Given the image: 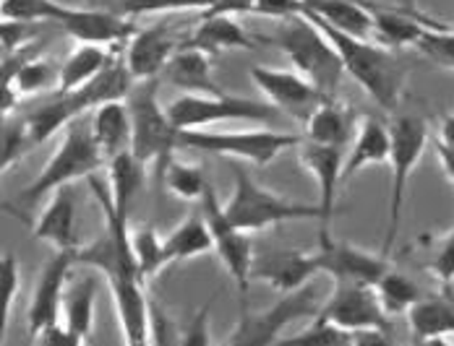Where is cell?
<instances>
[{
    "mask_svg": "<svg viewBox=\"0 0 454 346\" xmlns=\"http://www.w3.org/2000/svg\"><path fill=\"white\" fill-rule=\"evenodd\" d=\"M318 29L329 37L334 50L342 58L345 73L364 88L365 94L387 112H395L400 107L403 91H405V68L397 58V52L387 44H376L371 40H361L353 35H345L326 21H321L314 13H306Z\"/></svg>",
    "mask_w": 454,
    "mask_h": 346,
    "instance_id": "1",
    "label": "cell"
},
{
    "mask_svg": "<svg viewBox=\"0 0 454 346\" xmlns=\"http://www.w3.org/2000/svg\"><path fill=\"white\" fill-rule=\"evenodd\" d=\"M3 19H19L35 24L55 21L71 40H76L79 44H99V47L129 44V40L137 35L134 19L118 11L66 5L58 0H3Z\"/></svg>",
    "mask_w": 454,
    "mask_h": 346,
    "instance_id": "2",
    "label": "cell"
},
{
    "mask_svg": "<svg viewBox=\"0 0 454 346\" xmlns=\"http://www.w3.org/2000/svg\"><path fill=\"white\" fill-rule=\"evenodd\" d=\"M134 87H137V81H134L123 55H115V60L91 84L76 88L71 94H55V99H50L40 110H35L24 118L29 135H32V143L35 146L45 143L55 133H63L71 123H76L84 112L97 110L107 102H126Z\"/></svg>",
    "mask_w": 454,
    "mask_h": 346,
    "instance_id": "3",
    "label": "cell"
},
{
    "mask_svg": "<svg viewBox=\"0 0 454 346\" xmlns=\"http://www.w3.org/2000/svg\"><path fill=\"white\" fill-rule=\"evenodd\" d=\"M272 42L287 55L295 73H301L326 96L337 94L340 81L345 76L342 58L309 16L301 13L287 19Z\"/></svg>",
    "mask_w": 454,
    "mask_h": 346,
    "instance_id": "4",
    "label": "cell"
},
{
    "mask_svg": "<svg viewBox=\"0 0 454 346\" xmlns=\"http://www.w3.org/2000/svg\"><path fill=\"white\" fill-rule=\"evenodd\" d=\"M102 167H107V162L99 146L94 143L91 123H84L79 118L76 123H71L63 130V138L58 149L52 151V157L47 159L43 173L21 190V201L35 204L66 185H74L76 180H90L91 174H97Z\"/></svg>",
    "mask_w": 454,
    "mask_h": 346,
    "instance_id": "5",
    "label": "cell"
},
{
    "mask_svg": "<svg viewBox=\"0 0 454 346\" xmlns=\"http://www.w3.org/2000/svg\"><path fill=\"white\" fill-rule=\"evenodd\" d=\"M225 217L243 232H259L282 221L321 219V209L318 204L290 201L256 182L246 170L232 167V193L225 204Z\"/></svg>",
    "mask_w": 454,
    "mask_h": 346,
    "instance_id": "6",
    "label": "cell"
},
{
    "mask_svg": "<svg viewBox=\"0 0 454 346\" xmlns=\"http://www.w3.org/2000/svg\"><path fill=\"white\" fill-rule=\"evenodd\" d=\"M303 135L282 133L272 128L251 130H181L183 149L248 162L256 167H267L290 149H298Z\"/></svg>",
    "mask_w": 454,
    "mask_h": 346,
    "instance_id": "7",
    "label": "cell"
},
{
    "mask_svg": "<svg viewBox=\"0 0 454 346\" xmlns=\"http://www.w3.org/2000/svg\"><path fill=\"white\" fill-rule=\"evenodd\" d=\"M129 110L134 123V146L131 154L149 170L152 165L165 170L181 146V130L173 126L168 110L157 99V79L144 81L129 94Z\"/></svg>",
    "mask_w": 454,
    "mask_h": 346,
    "instance_id": "8",
    "label": "cell"
},
{
    "mask_svg": "<svg viewBox=\"0 0 454 346\" xmlns=\"http://www.w3.org/2000/svg\"><path fill=\"white\" fill-rule=\"evenodd\" d=\"M392 133V154H389V165H392V188H389V217H387V232H384V245L381 253L389 258L395 240L400 235V224H403V206H405V193H408V182L415 167L423 159V151L428 146V123L418 115H397L389 123Z\"/></svg>",
    "mask_w": 454,
    "mask_h": 346,
    "instance_id": "9",
    "label": "cell"
},
{
    "mask_svg": "<svg viewBox=\"0 0 454 346\" xmlns=\"http://www.w3.org/2000/svg\"><path fill=\"white\" fill-rule=\"evenodd\" d=\"M168 115L178 130H207L215 123H274L277 110L270 102L246 99L235 94L196 96L181 94L168 107Z\"/></svg>",
    "mask_w": 454,
    "mask_h": 346,
    "instance_id": "10",
    "label": "cell"
},
{
    "mask_svg": "<svg viewBox=\"0 0 454 346\" xmlns=\"http://www.w3.org/2000/svg\"><path fill=\"white\" fill-rule=\"evenodd\" d=\"M321 304H318V292L309 284L306 289L295 295H282L272 307L262 312H246L240 315L238 326L227 336L223 346H277L282 339V331L303 318H317Z\"/></svg>",
    "mask_w": 454,
    "mask_h": 346,
    "instance_id": "11",
    "label": "cell"
},
{
    "mask_svg": "<svg viewBox=\"0 0 454 346\" xmlns=\"http://www.w3.org/2000/svg\"><path fill=\"white\" fill-rule=\"evenodd\" d=\"M317 318H324L345 331H389L392 318L376 295V287L334 281L332 297L321 304Z\"/></svg>",
    "mask_w": 454,
    "mask_h": 346,
    "instance_id": "12",
    "label": "cell"
},
{
    "mask_svg": "<svg viewBox=\"0 0 454 346\" xmlns=\"http://www.w3.org/2000/svg\"><path fill=\"white\" fill-rule=\"evenodd\" d=\"M201 214L207 219L212 237H215V253L220 256L230 279L235 281L238 292L246 295L251 287V268H254V250L248 242V232L238 229L230 219L225 217V206L217 201L215 188L207 190L201 198Z\"/></svg>",
    "mask_w": 454,
    "mask_h": 346,
    "instance_id": "13",
    "label": "cell"
},
{
    "mask_svg": "<svg viewBox=\"0 0 454 346\" xmlns=\"http://www.w3.org/2000/svg\"><path fill=\"white\" fill-rule=\"evenodd\" d=\"M251 81L259 88L267 102L277 112L295 118L301 123H309V118L317 112L318 107L332 99L321 94L311 81H306L295 71H282V68H267V65H254L251 68Z\"/></svg>",
    "mask_w": 454,
    "mask_h": 346,
    "instance_id": "14",
    "label": "cell"
},
{
    "mask_svg": "<svg viewBox=\"0 0 454 346\" xmlns=\"http://www.w3.org/2000/svg\"><path fill=\"white\" fill-rule=\"evenodd\" d=\"M314 256L321 273L332 276V281H345V284L376 287L392 271V263L384 253H371L350 242H337L332 235L318 237Z\"/></svg>",
    "mask_w": 454,
    "mask_h": 346,
    "instance_id": "15",
    "label": "cell"
},
{
    "mask_svg": "<svg viewBox=\"0 0 454 346\" xmlns=\"http://www.w3.org/2000/svg\"><path fill=\"white\" fill-rule=\"evenodd\" d=\"M76 250H55L47 260L37 287L32 292V303L27 310V326L29 336L35 339L50 326H58L63 320V303L68 292V276L76 268Z\"/></svg>",
    "mask_w": 454,
    "mask_h": 346,
    "instance_id": "16",
    "label": "cell"
},
{
    "mask_svg": "<svg viewBox=\"0 0 454 346\" xmlns=\"http://www.w3.org/2000/svg\"><path fill=\"white\" fill-rule=\"evenodd\" d=\"M345 149L337 146H324L317 141L303 138L298 146V162L306 173L317 180L318 188V209H321V229L318 237H329V227H332V214H334V204H337V188L342 185V170H345Z\"/></svg>",
    "mask_w": 454,
    "mask_h": 346,
    "instance_id": "17",
    "label": "cell"
},
{
    "mask_svg": "<svg viewBox=\"0 0 454 346\" xmlns=\"http://www.w3.org/2000/svg\"><path fill=\"white\" fill-rule=\"evenodd\" d=\"M181 44L183 37L173 29L170 21H160L146 29H138L126 44V55H123L134 81L144 84V81H154L157 76H162V71L168 68L173 55L181 50Z\"/></svg>",
    "mask_w": 454,
    "mask_h": 346,
    "instance_id": "18",
    "label": "cell"
},
{
    "mask_svg": "<svg viewBox=\"0 0 454 346\" xmlns=\"http://www.w3.org/2000/svg\"><path fill=\"white\" fill-rule=\"evenodd\" d=\"M126 346H152V300L138 276L105 279Z\"/></svg>",
    "mask_w": 454,
    "mask_h": 346,
    "instance_id": "19",
    "label": "cell"
},
{
    "mask_svg": "<svg viewBox=\"0 0 454 346\" xmlns=\"http://www.w3.org/2000/svg\"><path fill=\"white\" fill-rule=\"evenodd\" d=\"M321 273L317 256L303 250H267L264 256H254L251 279L270 284L279 295H295L311 284V279Z\"/></svg>",
    "mask_w": 454,
    "mask_h": 346,
    "instance_id": "20",
    "label": "cell"
},
{
    "mask_svg": "<svg viewBox=\"0 0 454 346\" xmlns=\"http://www.w3.org/2000/svg\"><path fill=\"white\" fill-rule=\"evenodd\" d=\"M79 201L74 193V185H66L55 190L37 219L32 235L35 240L52 245V250H79Z\"/></svg>",
    "mask_w": 454,
    "mask_h": 346,
    "instance_id": "21",
    "label": "cell"
},
{
    "mask_svg": "<svg viewBox=\"0 0 454 346\" xmlns=\"http://www.w3.org/2000/svg\"><path fill=\"white\" fill-rule=\"evenodd\" d=\"M91 135L107 165L121 154H129L134 146V123L129 102H107L97 107L91 115Z\"/></svg>",
    "mask_w": 454,
    "mask_h": 346,
    "instance_id": "22",
    "label": "cell"
},
{
    "mask_svg": "<svg viewBox=\"0 0 454 346\" xmlns=\"http://www.w3.org/2000/svg\"><path fill=\"white\" fill-rule=\"evenodd\" d=\"M361 120L364 118L353 107H348L337 96H332L309 118L303 138L324 143V146H337V149L348 151V146L353 143L356 133L361 128Z\"/></svg>",
    "mask_w": 454,
    "mask_h": 346,
    "instance_id": "23",
    "label": "cell"
},
{
    "mask_svg": "<svg viewBox=\"0 0 454 346\" xmlns=\"http://www.w3.org/2000/svg\"><path fill=\"white\" fill-rule=\"evenodd\" d=\"M165 81L181 88L183 94H196V96H220L225 88L217 87L212 76V58L201 50L193 47H181L168 68L162 71Z\"/></svg>",
    "mask_w": 454,
    "mask_h": 346,
    "instance_id": "24",
    "label": "cell"
},
{
    "mask_svg": "<svg viewBox=\"0 0 454 346\" xmlns=\"http://www.w3.org/2000/svg\"><path fill=\"white\" fill-rule=\"evenodd\" d=\"M392 154V133L389 126H384L376 118H364L361 128L356 133L348 157H345V170H342V182L353 180L358 173H364L368 167H379L387 165Z\"/></svg>",
    "mask_w": 454,
    "mask_h": 346,
    "instance_id": "25",
    "label": "cell"
},
{
    "mask_svg": "<svg viewBox=\"0 0 454 346\" xmlns=\"http://www.w3.org/2000/svg\"><path fill=\"white\" fill-rule=\"evenodd\" d=\"M181 47H193L215 58L225 50H251L254 40L235 16H201V24L183 40Z\"/></svg>",
    "mask_w": 454,
    "mask_h": 346,
    "instance_id": "26",
    "label": "cell"
},
{
    "mask_svg": "<svg viewBox=\"0 0 454 346\" xmlns=\"http://www.w3.org/2000/svg\"><path fill=\"white\" fill-rule=\"evenodd\" d=\"M410 334L415 342L428 339H454V295L442 292L436 297H426L410 307Z\"/></svg>",
    "mask_w": 454,
    "mask_h": 346,
    "instance_id": "27",
    "label": "cell"
},
{
    "mask_svg": "<svg viewBox=\"0 0 454 346\" xmlns=\"http://www.w3.org/2000/svg\"><path fill=\"white\" fill-rule=\"evenodd\" d=\"M306 13H314L329 27L368 40L373 35V13L371 3L364 0H306Z\"/></svg>",
    "mask_w": 454,
    "mask_h": 346,
    "instance_id": "28",
    "label": "cell"
},
{
    "mask_svg": "<svg viewBox=\"0 0 454 346\" xmlns=\"http://www.w3.org/2000/svg\"><path fill=\"white\" fill-rule=\"evenodd\" d=\"M115 50L110 47H99V44H79L58 68H60V76H58V94H71L76 88L87 87L91 84L113 60H115Z\"/></svg>",
    "mask_w": 454,
    "mask_h": 346,
    "instance_id": "29",
    "label": "cell"
},
{
    "mask_svg": "<svg viewBox=\"0 0 454 346\" xmlns=\"http://www.w3.org/2000/svg\"><path fill=\"white\" fill-rule=\"evenodd\" d=\"M212 250H215V237L204 214L188 217L165 237V256L170 263L199 258Z\"/></svg>",
    "mask_w": 454,
    "mask_h": 346,
    "instance_id": "30",
    "label": "cell"
},
{
    "mask_svg": "<svg viewBox=\"0 0 454 346\" xmlns=\"http://www.w3.org/2000/svg\"><path fill=\"white\" fill-rule=\"evenodd\" d=\"M144 177H146V167L131 151L121 154L118 159L107 165V185L113 193V204L123 219H129L131 214V204L138 196V190L144 188Z\"/></svg>",
    "mask_w": 454,
    "mask_h": 346,
    "instance_id": "31",
    "label": "cell"
},
{
    "mask_svg": "<svg viewBox=\"0 0 454 346\" xmlns=\"http://www.w3.org/2000/svg\"><path fill=\"white\" fill-rule=\"evenodd\" d=\"M373 13V35H379L381 44L400 50V47H415L420 40V35L426 32V21L410 16L405 11H395V8H379L371 5Z\"/></svg>",
    "mask_w": 454,
    "mask_h": 346,
    "instance_id": "32",
    "label": "cell"
},
{
    "mask_svg": "<svg viewBox=\"0 0 454 346\" xmlns=\"http://www.w3.org/2000/svg\"><path fill=\"white\" fill-rule=\"evenodd\" d=\"M94 303H97V271L79 279L74 287L66 292L63 303V326L82 339H90L91 326H94Z\"/></svg>",
    "mask_w": 454,
    "mask_h": 346,
    "instance_id": "33",
    "label": "cell"
},
{
    "mask_svg": "<svg viewBox=\"0 0 454 346\" xmlns=\"http://www.w3.org/2000/svg\"><path fill=\"white\" fill-rule=\"evenodd\" d=\"M376 295H379V300H381V304H384V310H387L389 318H403V315H408L410 307L418 303V300H423L420 287H418L410 276L395 271V268L376 284Z\"/></svg>",
    "mask_w": 454,
    "mask_h": 346,
    "instance_id": "34",
    "label": "cell"
},
{
    "mask_svg": "<svg viewBox=\"0 0 454 346\" xmlns=\"http://www.w3.org/2000/svg\"><path fill=\"white\" fill-rule=\"evenodd\" d=\"M131 250H134L138 273L144 281H152L162 268L170 265V260L165 256V237L160 240V235L152 227L131 229Z\"/></svg>",
    "mask_w": 454,
    "mask_h": 346,
    "instance_id": "35",
    "label": "cell"
},
{
    "mask_svg": "<svg viewBox=\"0 0 454 346\" xmlns=\"http://www.w3.org/2000/svg\"><path fill=\"white\" fill-rule=\"evenodd\" d=\"M162 180H165V188L181 201H201L207 196V190L212 188L199 165L181 162V159H173L162 170Z\"/></svg>",
    "mask_w": 454,
    "mask_h": 346,
    "instance_id": "36",
    "label": "cell"
},
{
    "mask_svg": "<svg viewBox=\"0 0 454 346\" xmlns=\"http://www.w3.org/2000/svg\"><path fill=\"white\" fill-rule=\"evenodd\" d=\"M58 76H60V68H55L47 58L35 55L16 71L11 84H3V87L16 88L19 96H27V94H40L47 88H58Z\"/></svg>",
    "mask_w": 454,
    "mask_h": 346,
    "instance_id": "37",
    "label": "cell"
},
{
    "mask_svg": "<svg viewBox=\"0 0 454 346\" xmlns=\"http://www.w3.org/2000/svg\"><path fill=\"white\" fill-rule=\"evenodd\" d=\"M277 346H356V334L345 331L324 318H314V323L287 339H279Z\"/></svg>",
    "mask_w": 454,
    "mask_h": 346,
    "instance_id": "38",
    "label": "cell"
},
{
    "mask_svg": "<svg viewBox=\"0 0 454 346\" xmlns=\"http://www.w3.org/2000/svg\"><path fill=\"white\" fill-rule=\"evenodd\" d=\"M215 0H118V13L137 19L154 13H176V11H209Z\"/></svg>",
    "mask_w": 454,
    "mask_h": 346,
    "instance_id": "39",
    "label": "cell"
},
{
    "mask_svg": "<svg viewBox=\"0 0 454 346\" xmlns=\"http://www.w3.org/2000/svg\"><path fill=\"white\" fill-rule=\"evenodd\" d=\"M415 50L423 58H428L431 63H436L442 68H452L454 71V29L434 27V24L426 27V32L415 42Z\"/></svg>",
    "mask_w": 454,
    "mask_h": 346,
    "instance_id": "40",
    "label": "cell"
},
{
    "mask_svg": "<svg viewBox=\"0 0 454 346\" xmlns=\"http://www.w3.org/2000/svg\"><path fill=\"white\" fill-rule=\"evenodd\" d=\"M32 135L27 128V120L19 118V120H3V173H8L29 149H32Z\"/></svg>",
    "mask_w": 454,
    "mask_h": 346,
    "instance_id": "41",
    "label": "cell"
},
{
    "mask_svg": "<svg viewBox=\"0 0 454 346\" xmlns=\"http://www.w3.org/2000/svg\"><path fill=\"white\" fill-rule=\"evenodd\" d=\"M428 271L439 279L444 292H452L454 287V227L447 229L436 242H434V253L428 260Z\"/></svg>",
    "mask_w": 454,
    "mask_h": 346,
    "instance_id": "42",
    "label": "cell"
},
{
    "mask_svg": "<svg viewBox=\"0 0 454 346\" xmlns=\"http://www.w3.org/2000/svg\"><path fill=\"white\" fill-rule=\"evenodd\" d=\"M0 287H3V328H8L11 310H13V303L19 297V287H21V265L11 253H3V258H0Z\"/></svg>",
    "mask_w": 454,
    "mask_h": 346,
    "instance_id": "43",
    "label": "cell"
},
{
    "mask_svg": "<svg viewBox=\"0 0 454 346\" xmlns=\"http://www.w3.org/2000/svg\"><path fill=\"white\" fill-rule=\"evenodd\" d=\"M35 21H19V19H3L0 35H3V55L19 52L24 47H32L35 40Z\"/></svg>",
    "mask_w": 454,
    "mask_h": 346,
    "instance_id": "44",
    "label": "cell"
},
{
    "mask_svg": "<svg viewBox=\"0 0 454 346\" xmlns=\"http://www.w3.org/2000/svg\"><path fill=\"white\" fill-rule=\"evenodd\" d=\"M181 346H217L212 342V328H209V304H204L188 326H183Z\"/></svg>",
    "mask_w": 454,
    "mask_h": 346,
    "instance_id": "45",
    "label": "cell"
},
{
    "mask_svg": "<svg viewBox=\"0 0 454 346\" xmlns=\"http://www.w3.org/2000/svg\"><path fill=\"white\" fill-rule=\"evenodd\" d=\"M306 8V0H256L254 5V13L256 16H267V19H293V16H301Z\"/></svg>",
    "mask_w": 454,
    "mask_h": 346,
    "instance_id": "46",
    "label": "cell"
},
{
    "mask_svg": "<svg viewBox=\"0 0 454 346\" xmlns=\"http://www.w3.org/2000/svg\"><path fill=\"white\" fill-rule=\"evenodd\" d=\"M84 342H87V339H82L79 334L68 331L63 323L50 326L43 334L35 336V346H84Z\"/></svg>",
    "mask_w": 454,
    "mask_h": 346,
    "instance_id": "47",
    "label": "cell"
},
{
    "mask_svg": "<svg viewBox=\"0 0 454 346\" xmlns=\"http://www.w3.org/2000/svg\"><path fill=\"white\" fill-rule=\"evenodd\" d=\"M256 0H215L209 11L201 16H240V13H254Z\"/></svg>",
    "mask_w": 454,
    "mask_h": 346,
    "instance_id": "48",
    "label": "cell"
},
{
    "mask_svg": "<svg viewBox=\"0 0 454 346\" xmlns=\"http://www.w3.org/2000/svg\"><path fill=\"white\" fill-rule=\"evenodd\" d=\"M356 346H395L387 331H358Z\"/></svg>",
    "mask_w": 454,
    "mask_h": 346,
    "instance_id": "49",
    "label": "cell"
},
{
    "mask_svg": "<svg viewBox=\"0 0 454 346\" xmlns=\"http://www.w3.org/2000/svg\"><path fill=\"white\" fill-rule=\"evenodd\" d=\"M442 146H447V149H452L454 151V112L450 115H444V120H442V126H439V138H436Z\"/></svg>",
    "mask_w": 454,
    "mask_h": 346,
    "instance_id": "50",
    "label": "cell"
},
{
    "mask_svg": "<svg viewBox=\"0 0 454 346\" xmlns=\"http://www.w3.org/2000/svg\"><path fill=\"white\" fill-rule=\"evenodd\" d=\"M418 346H454V339H428V342H418Z\"/></svg>",
    "mask_w": 454,
    "mask_h": 346,
    "instance_id": "51",
    "label": "cell"
},
{
    "mask_svg": "<svg viewBox=\"0 0 454 346\" xmlns=\"http://www.w3.org/2000/svg\"><path fill=\"white\" fill-rule=\"evenodd\" d=\"M217 346H223V344H217Z\"/></svg>",
    "mask_w": 454,
    "mask_h": 346,
    "instance_id": "52",
    "label": "cell"
}]
</instances>
